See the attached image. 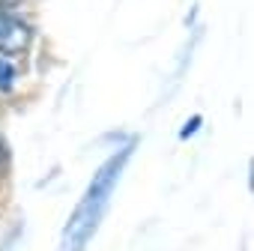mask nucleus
Here are the masks:
<instances>
[{
	"instance_id": "obj_1",
	"label": "nucleus",
	"mask_w": 254,
	"mask_h": 251,
	"mask_svg": "<svg viewBox=\"0 0 254 251\" xmlns=\"http://www.w3.org/2000/svg\"><path fill=\"white\" fill-rule=\"evenodd\" d=\"M132 156V144L123 147L120 153H114L96 174H93V183L87 186L84 197L78 200L75 212L69 215L66 227H63V236H60V251H84L87 242L93 239V233L99 230V221L111 203V194L120 183V174L126 168V162H129Z\"/></svg>"
},
{
	"instance_id": "obj_2",
	"label": "nucleus",
	"mask_w": 254,
	"mask_h": 251,
	"mask_svg": "<svg viewBox=\"0 0 254 251\" xmlns=\"http://www.w3.org/2000/svg\"><path fill=\"white\" fill-rule=\"evenodd\" d=\"M30 39H33V30L18 15H12L9 9L0 6V54H3V57L24 54Z\"/></svg>"
},
{
	"instance_id": "obj_3",
	"label": "nucleus",
	"mask_w": 254,
	"mask_h": 251,
	"mask_svg": "<svg viewBox=\"0 0 254 251\" xmlns=\"http://www.w3.org/2000/svg\"><path fill=\"white\" fill-rule=\"evenodd\" d=\"M9 174V147H6V141L0 138V180H3Z\"/></svg>"
},
{
	"instance_id": "obj_4",
	"label": "nucleus",
	"mask_w": 254,
	"mask_h": 251,
	"mask_svg": "<svg viewBox=\"0 0 254 251\" xmlns=\"http://www.w3.org/2000/svg\"><path fill=\"white\" fill-rule=\"evenodd\" d=\"M12 66L6 63V60H0V87H3V90H9V84H12Z\"/></svg>"
},
{
	"instance_id": "obj_5",
	"label": "nucleus",
	"mask_w": 254,
	"mask_h": 251,
	"mask_svg": "<svg viewBox=\"0 0 254 251\" xmlns=\"http://www.w3.org/2000/svg\"><path fill=\"white\" fill-rule=\"evenodd\" d=\"M197 123H200V117H191V123H186V129H183L180 135H183V138H189V135H191V132L197 129Z\"/></svg>"
}]
</instances>
